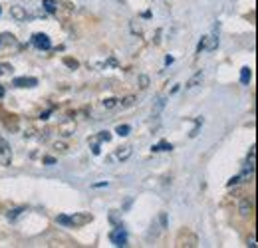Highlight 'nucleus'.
Masks as SVG:
<instances>
[{
    "label": "nucleus",
    "mask_w": 258,
    "mask_h": 248,
    "mask_svg": "<svg viewBox=\"0 0 258 248\" xmlns=\"http://www.w3.org/2000/svg\"><path fill=\"white\" fill-rule=\"evenodd\" d=\"M203 50H207V36L201 38V42H199V46H197V52H199V54H201Z\"/></svg>",
    "instance_id": "aec40b11"
},
{
    "label": "nucleus",
    "mask_w": 258,
    "mask_h": 248,
    "mask_svg": "<svg viewBox=\"0 0 258 248\" xmlns=\"http://www.w3.org/2000/svg\"><path fill=\"white\" fill-rule=\"evenodd\" d=\"M0 12H2V10H0Z\"/></svg>",
    "instance_id": "7c9ffc66"
},
{
    "label": "nucleus",
    "mask_w": 258,
    "mask_h": 248,
    "mask_svg": "<svg viewBox=\"0 0 258 248\" xmlns=\"http://www.w3.org/2000/svg\"><path fill=\"white\" fill-rule=\"evenodd\" d=\"M129 155H131V145H123V147H119V151H117V159L125 161V159H129Z\"/></svg>",
    "instance_id": "f8f14e48"
},
{
    "label": "nucleus",
    "mask_w": 258,
    "mask_h": 248,
    "mask_svg": "<svg viewBox=\"0 0 258 248\" xmlns=\"http://www.w3.org/2000/svg\"><path fill=\"white\" fill-rule=\"evenodd\" d=\"M238 213H240V217H250L252 215V201L242 199L238 205Z\"/></svg>",
    "instance_id": "0eeeda50"
},
{
    "label": "nucleus",
    "mask_w": 258,
    "mask_h": 248,
    "mask_svg": "<svg viewBox=\"0 0 258 248\" xmlns=\"http://www.w3.org/2000/svg\"><path fill=\"white\" fill-rule=\"evenodd\" d=\"M248 246H250V248H256V236H254V234L250 236V244H248Z\"/></svg>",
    "instance_id": "a878e982"
},
{
    "label": "nucleus",
    "mask_w": 258,
    "mask_h": 248,
    "mask_svg": "<svg viewBox=\"0 0 258 248\" xmlns=\"http://www.w3.org/2000/svg\"><path fill=\"white\" fill-rule=\"evenodd\" d=\"M129 131H131V127H129V125H117V129H115V133H117L119 137H127Z\"/></svg>",
    "instance_id": "4468645a"
},
{
    "label": "nucleus",
    "mask_w": 258,
    "mask_h": 248,
    "mask_svg": "<svg viewBox=\"0 0 258 248\" xmlns=\"http://www.w3.org/2000/svg\"><path fill=\"white\" fill-rule=\"evenodd\" d=\"M163 105H165V99H159V101H157V107H155V109H153V115H157V113H159V111H161L163 109Z\"/></svg>",
    "instance_id": "5701e85b"
},
{
    "label": "nucleus",
    "mask_w": 258,
    "mask_h": 248,
    "mask_svg": "<svg viewBox=\"0 0 258 248\" xmlns=\"http://www.w3.org/2000/svg\"><path fill=\"white\" fill-rule=\"evenodd\" d=\"M101 187H107V181H101V183H94L92 189H101Z\"/></svg>",
    "instance_id": "393cba45"
},
{
    "label": "nucleus",
    "mask_w": 258,
    "mask_h": 248,
    "mask_svg": "<svg viewBox=\"0 0 258 248\" xmlns=\"http://www.w3.org/2000/svg\"><path fill=\"white\" fill-rule=\"evenodd\" d=\"M10 16H12L16 22H24L28 14H26V8H24V6L14 4V6H10Z\"/></svg>",
    "instance_id": "39448f33"
},
{
    "label": "nucleus",
    "mask_w": 258,
    "mask_h": 248,
    "mask_svg": "<svg viewBox=\"0 0 258 248\" xmlns=\"http://www.w3.org/2000/svg\"><path fill=\"white\" fill-rule=\"evenodd\" d=\"M12 84L16 88H34V86H38V80L36 78H16Z\"/></svg>",
    "instance_id": "423d86ee"
},
{
    "label": "nucleus",
    "mask_w": 258,
    "mask_h": 248,
    "mask_svg": "<svg viewBox=\"0 0 258 248\" xmlns=\"http://www.w3.org/2000/svg\"><path fill=\"white\" fill-rule=\"evenodd\" d=\"M94 217L90 215V213H76V215H72L70 217V222H72V226L76 228V226H84V224H88V222H92Z\"/></svg>",
    "instance_id": "20e7f679"
},
{
    "label": "nucleus",
    "mask_w": 258,
    "mask_h": 248,
    "mask_svg": "<svg viewBox=\"0 0 258 248\" xmlns=\"http://www.w3.org/2000/svg\"><path fill=\"white\" fill-rule=\"evenodd\" d=\"M161 224H163V226L167 224V217H165V213H161Z\"/></svg>",
    "instance_id": "cd10ccee"
},
{
    "label": "nucleus",
    "mask_w": 258,
    "mask_h": 248,
    "mask_svg": "<svg viewBox=\"0 0 258 248\" xmlns=\"http://www.w3.org/2000/svg\"><path fill=\"white\" fill-rule=\"evenodd\" d=\"M109 240H111L115 246H127V232H125L121 226H117L115 230H111Z\"/></svg>",
    "instance_id": "f03ea898"
},
{
    "label": "nucleus",
    "mask_w": 258,
    "mask_h": 248,
    "mask_svg": "<svg viewBox=\"0 0 258 248\" xmlns=\"http://www.w3.org/2000/svg\"><path fill=\"white\" fill-rule=\"evenodd\" d=\"M109 139H111V133H109V131H101V135H99L97 139H92V141H105V143H107Z\"/></svg>",
    "instance_id": "a211bd4d"
},
{
    "label": "nucleus",
    "mask_w": 258,
    "mask_h": 248,
    "mask_svg": "<svg viewBox=\"0 0 258 248\" xmlns=\"http://www.w3.org/2000/svg\"><path fill=\"white\" fill-rule=\"evenodd\" d=\"M46 163H48V165H54V163H56V159H52V157H48V159H46Z\"/></svg>",
    "instance_id": "bb28decb"
},
{
    "label": "nucleus",
    "mask_w": 258,
    "mask_h": 248,
    "mask_svg": "<svg viewBox=\"0 0 258 248\" xmlns=\"http://www.w3.org/2000/svg\"><path fill=\"white\" fill-rule=\"evenodd\" d=\"M0 97H4V88L0 86Z\"/></svg>",
    "instance_id": "c85d7f7f"
},
{
    "label": "nucleus",
    "mask_w": 258,
    "mask_h": 248,
    "mask_svg": "<svg viewBox=\"0 0 258 248\" xmlns=\"http://www.w3.org/2000/svg\"><path fill=\"white\" fill-rule=\"evenodd\" d=\"M42 4H44V10L48 14H56V10H58V2L56 0H44Z\"/></svg>",
    "instance_id": "9d476101"
},
{
    "label": "nucleus",
    "mask_w": 258,
    "mask_h": 248,
    "mask_svg": "<svg viewBox=\"0 0 258 248\" xmlns=\"http://www.w3.org/2000/svg\"><path fill=\"white\" fill-rule=\"evenodd\" d=\"M32 42H34V46H36V48H40V50H50V48H52V42H50V38H48L46 34H42V32L34 34Z\"/></svg>",
    "instance_id": "7ed1b4c3"
},
{
    "label": "nucleus",
    "mask_w": 258,
    "mask_h": 248,
    "mask_svg": "<svg viewBox=\"0 0 258 248\" xmlns=\"http://www.w3.org/2000/svg\"><path fill=\"white\" fill-rule=\"evenodd\" d=\"M115 105H117V99H115V97H109V99L103 101V107H105V109H113Z\"/></svg>",
    "instance_id": "dca6fc26"
},
{
    "label": "nucleus",
    "mask_w": 258,
    "mask_h": 248,
    "mask_svg": "<svg viewBox=\"0 0 258 248\" xmlns=\"http://www.w3.org/2000/svg\"><path fill=\"white\" fill-rule=\"evenodd\" d=\"M139 84H141V90H145L149 86V78L147 76H139Z\"/></svg>",
    "instance_id": "412c9836"
},
{
    "label": "nucleus",
    "mask_w": 258,
    "mask_h": 248,
    "mask_svg": "<svg viewBox=\"0 0 258 248\" xmlns=\"http://www.w3.org/2000/svg\"><path fill=\"white\" fill-rule=\"evenodd\" d=\"M70 129H76V123H74V121H70V125H64V127H62V133H64V135H70Z\"/></svg>",
    "instance_id": "4be33fe9"
},
{
    "label": "nucleus",
    "mask_w": 258,
    "mask_h": 248,
    "mask_svg": "<svg viewBox=\"0 0 258 248\" xmlns=\"http://www.w3.org/2000/svg\"><path fill=\"white\" fill-rule=\"evenodd\" d=\"M203 78H205V76H203V72H197V74H195L193 78H191V80L187 82V86H185V90H195L197 86H201V82H203Z\"/></svg>",
    "instance_id": "6e6552de"
},
{
    "label": "nucleus",
    "mask_w": 258,
    "mask_h": 248,
    "mask_svg": "<svg viewBox=\"0 0 258 248\" xmlns=\"http://www.w3.org/2000/svg\"><path fill=\"white\" fill-rule=\"evenodd\" d=\"M64 62H66V66H70V68H78V62H76V60H72V58H66Z\"/></svg>",
    "instance_id": "b1692460"
},
{
    "label": "nucleus",
    "mask_w": 258,
    "mask_h": 248,
    "mask_svg": "<svg viewBox=\"0 0 258 248\" xmlns=\"http://www.w3.org/2000/svg\"><path fill=\"white\" fill-rule=\"evenodd\" d=\"M56 222L62 224V226H72V222H70V217H68V215H58V217H56Z\"/></svg>",
    "instance_id": "2eb2a0df"
},
{
    "label": "nucleus",
    "mask_w": 258,
    "mask_h": 248,
    "mask_svg": "<svg viewBox=\"0 0 258 248\" xmlns=\"http://www.w3.org/2000/svg\"><path fill=\"white\" fill-rule=\"evenodd\" d=\"M12 163V147L10 143L0 135V165L2 167H8Z\"/></svg>",
    "instance_id": "f257e3e1"
},
{
    "label": "nucleus",
    "mask_w": 258,
    "mask_h": 248,
    "mask_svg": "<svg viewBox=\"0 0 258 248\" xmlns=\"http://www.w3.org/2000/svg\"><path fill=\"white\" fill-rule=\"evenodd\" d=\"M133 103H135V97H133V95H127V97L121 101V107H131Z\"/></svg>",
    "instance_id": "6ab92c4d"
},
{
    "label": "nucleus",
    "mask_w": 258,
    "mask_h": 248,
    "mask_svg": "<svg viewBox=\"0 0 258 248\" xmlns=\"http://www.w3.org/2000/svg\"><path fill=\"white\" fill-rule=\"evenodd\" d=\"M250 78H252V72H250V68H242V70H240V84H242V86H248Z\"/></svg>",
    "instance_id": "1a4fd4ad"
},
{
    "label": "nucleus",
    "mask_w": 258,
    "mask_h": 248,
    "mask_svg": "<svg viewBox=\"0 0 258 248\" xmlns=\"http://www.w3.org/2000/svg\"><path fill=\"white\" fill-rule=\"evenodd\" d=\"M0 76H2V68H0Z\"/></svg>",
    "instance_id": "c756f323"
},
{
    "label": "nucleus",
    "mask_w": 258,
    "mask_h": 248,
    "mask_svg": "<svg viewBox=\"0 0 258 248\" xmlns=\"http://www.w3.org/2000/svg\"><path fill=\"white\" fill-rule=\"evenodd\" d=\"M22 213H24V209H22V207H18V209H12V211H8V213H6V218H8V220H16V218L20 217Z\"/></svg>",
    "instance_id": "ddd939ff"
},
{
    "label": "nucleus",
    "mask_w": 258,
    "mask_h": 248,
    "mask_svg": "<svg viewBox=\"0 0 258 248\" xmlns=\"http://www.w3.org/2000/svg\"><path fill=\"white\" fill-rule=\"evenodd\" d=\"M201 125H203V117H197V119H195V129L189 133L191 137H197V133H199V127H201Z\"/></svg>",
    "instance_id": "f3484780"
},
{
    "label": "nucleus",
    "mask_w": 258,
    "mask_h": 248,
    "mask_svg": "<svg viewBox=\"0 0 258 248\" xmlns=\"http://www.w3.org/2000/svg\"><path fill=\"white\" fill-rule=\"evenodd\" d=\"M151 149H153V153H159V151H171V149H173V145H171L169 141H159V143H157V145H153Z\"/></svg>",
    "instance_id": "9b49d317"
}]
</instances>
